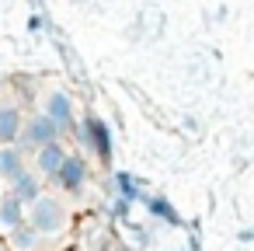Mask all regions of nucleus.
Here are the masks:
<instances>
[{
  "mask_svg": "<svg viewBox=\"0 0 254 251\" xmlns=\"http://www.w3.org/2000/svg\"><path fill=\"white\" fill-rule=\"evenodd\" d=\"M60 140H63V133L53 126V119H49L46 112L25 115V129H21V136H18V147H21L25 154H35V150H42V147H49V143H60Z\"/></svg>",
  "mask_w": 254,
  "mask_h": 251,
  "instance_id": "7ed1b4c3",
  "label": "nucleus"
},
{
  "mask_svg": "<svg viewBox=\"0 0 254 251\" xmlns=\"http://www.w3.org/2000/svg\"><path fill=\"white\" fill-rule=\"evenodd\" d=\"M87 181H91V161H87L84 154H66L63 167H60V171H56V178H53V185H56L60 192H66V195L84 192V188H87Z\"/></svg>",
  "mask_w": 254,
  "mask_h": 251,
  "instance_id": "39448f33",
  "label": "nucleus"
},
{
  "mask_svg": "<svg viewBox=\"0 0 254 251\" xmlns=\"http://www.w3.org/2000/svg\"><path fill=\"white\" fill-rule=\"evenodd\" d=\"M42 112L53 119V126H56L63 136H66V133H73V126H77V119H80L73 94H70V91H63V87H56V91H49V94H46Z\"/></svg>",
  "mask_w": 254,
  "mask_h": 251,
  "instance_id": "20e7f679",
  "label": "nucleus"
},
{
  "mask_svg": "<svg viewBox=\"0 0 254 251\" xmlns=\"http://www.w3.org/2000/svg\"><path fill=\"white\" fill-rule=\"evenodd\" d=\"M0 87H4V81H0Z\"/></svg>",
  "mask_w": 254,
  "mask_h": 251,
  "instance_id": "dca6fc26",
  "label": "nucleus"
},
{
  "mask_svg": "<svg viewBox=\"0 0 254 251\" xmlns=\"http://www.w3.org/2000/svg\"><path fill=\"white\" fill-rule=\"evenodd\" d=\"M66 154H70V150L63 147V140H60V143H49V147H42V150H35V154H32L28 167H32L42 181H53V178H56V171L63 167Z\"/></svg>",
  "mask_w": 254,
  "mask_h": 251,
  "instance_id": "423d86ee",
  "label": "nucleus"
},
{
  "mask_svg": "<svg viewBox=\"0 0 254 251\" xmlns=\"http://www.w3.org/2000/svg\"><path fill=\"white\" fill-rule=\"evenodd\" d=\"M25 223H32L42 237H60V234H66V230H70L73 216H70V206H66L60 195L42 192V195L25 209Z\"/></svg>",
  "mask_w": 254,
  "mask_h": 251,
  "instance_id": "f257e3e1",
  "label": "nucleus"
},
{
  "mask_svg": "<svg viewBox=\"0 0 254 251\" xmlns=\"http://www.w3.org/2000/svg\"><path fill=\"white\" fill-rule=\"evenodd\" d=\"M4 241H7V248L11 251H42V234L32 227V223H21V227H14L11 234H4Z\"/></svg>",
  "mask_w": 254,
  "mask_h": 251,
  "instance_id": "f8f14e48",
  "label": "nucleus"
},
{
  "mask_svg": "<svg viewBox=\"0 0 254 251\" xmlns=\"http://www.w3.org/2000/svg\"><path fill=\"white\" fill-rule=\"evenodd\" d=\"M25 171H28V154L18 143L0 147V185H14Z\"/></svg>",
  "mask_w": 254,
  "mask_h": 251,
  "instance_id": "0eeeda50",
  "label": "nucleus"
},
{
  "mask_svg": "<svg viewBox=\"0 0 254 251\" xmlns=\"http://www.w3.org/2000/svg\"><path fill=\"white\" fill-rule=\"evenodd\" d=\"M7 192H11V195H14V199H18L25 209H28V206H32V202H35V199L46 192V185H42V178H39V174L28 167V171H25V174H21L14 185H7Z\"/></svg>",
  "mask_w": 254,
  "mask_h": 251,
  "instance_id": "1a4fd4ad",
  "label": "nucleus"
},
{
  "mask_svg": "<svg viewBox=\"0 0 254 251\" xmlns=\"http://www.w3.org/2000/svg\"><path fill=\"white\" fill-rule=\"evenodd\" d=\"M146 216L157 220V223H167V227H181V213L174 209V202L167 195H146Z\"/></svg>",
  "mask_w": 254,
  "mask_h": 251,
  "instance_id": "9b49d317",
  "label": "nucleus"
},
{
  "mask_svg": "<svg viewBox=\"0 0 254 251\" xmlns=\"http://www.w3.org/2000/svg\"><path fill=\"white\" fill-rule=\"evenodd\" d=\"M0 192H4V185H0Z\"/></svg>",
  "mask_w": 254,
  "mask_h": 251,
  "instance_id": "f3484780",
  "label": "nucleus"
},
{
  "mask_svg": "<svg viewBox=\"0 0 254 251\" xmlns=\"http://www.w3.org/2000/svg\"><path fill=\"white\" fill-rule=\"evenodd\" d=\"M112 185H115V199L119 202H126V206H132L136 199H143V181L132 174V171H115L112 174Z\"/></svg>",
  "mask_w": 254,
  "mask_h": 251,
  "instance_id": "9d476101",
  "label": "nucleus"
},
{
  "mask_svg": "<svg viewBox=\"0 0 254 251\" xmlns=\"http://www.w3.org/2000/svg\"><path fill=\"white\" fill-rule=\"evenodd\" d=\"M25 223V206L11 195V192H0V237L11 234L14 227Z\"/></svg>",
  "mask_w": 254,
  "mask_h": 251,
  "instance_id": "ddd939ff",
  "label": "nucleus"
},
{
  "mask_svg": "<svg viewBox=\"0 0 254 251\" xmlns=\"http://www.w3.org/2000/svg\"><path fill=\"white\" fill-rule=\"evenodd\" d=\"M21 129H25V112L18 105H4V108H0V147L18 143Z\"/></svg>",
  "mask_w": 254,
  "mask_h": 251,
  "instance_id": "6e6552de",
  "label": "nucleus"
},
{
  "mask_svg": "<svg viewBox=\"0 0 254 251\" xmlns=\"http://www.w3.org/2000/svg\"><path fill=\"white\" fill-rule=\"evenodd\" d=\"M167 251H174V248H167Z\"/></svg>",
  "mask_w": 254,
  "mask_h": 251,
  "instance_id": "a211bd4d",
  "label": "nucleus"
},
{
  "mask_svg": "<svg viewBox=\"0 0 254 251\" xmlns=\"http://www.w3.org/2000/svg\"><path fill=\"white\" fill-rule=\"evenodd\" d=\"M0 251H11V248H7V241H4V237H0Z\"/></svg>",
  "mask_w": 254,
  "mask_h": 251,
  "instance_id": "2eb2a0df",
  "label": "nucleus"
},
{
  "mask_svg": "<svg viewBox=\"0 0 254 251\" xmlns=\"http://www.w3.org/2000/svg\"><path fill=\"white\" fill-rule=\"evenodd\" d=\"M28 32H32V35L46 32V18H42V14H32V18H28Z\"/></svg>",
  "mask_w": 254,
  "mask_h": 251,
  "instance_id": "4468645a",
  "label": "nucleus"
},
{
  "mask_svg": "<svg viewBox=\"0 0 254 251\" xmlns=\"http://www.w3.org/2000/svg\"><path fill=\"white\" fill-rule=\"evenodd\" d=\"M80 147V154L94 157V161H112V150H115V136H112V126L101 119V115H80L73 133H70Z\"/></svg>",
  "mask_w": 254,
  "mask_h": 251,
  "instance_id": "f03ea898",
  "label": "nucleus"
}]
</instances>
